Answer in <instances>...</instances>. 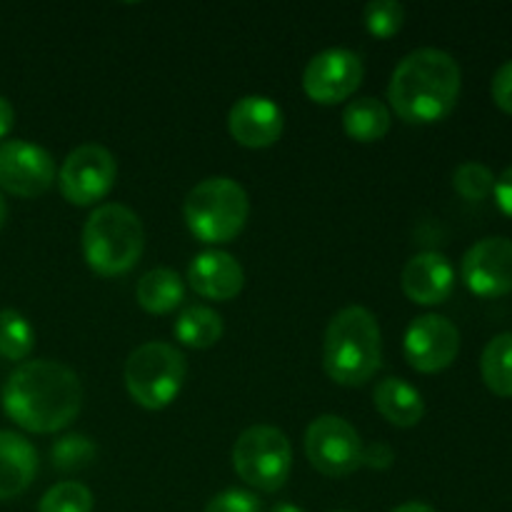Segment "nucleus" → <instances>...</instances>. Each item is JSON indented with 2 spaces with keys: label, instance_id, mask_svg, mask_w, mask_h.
I'll return each mask as SVG.
<instances>
[{
  "label": "nucleus",
  "instance_id": "nucleus-1",
  "mask_svg": "<svg viewBox=\"0 0 512 512\" xmlns=\"http://www.w3.org/2000/svg\"><path fill=\"white\" fill-rule=\"evenodd\" d=\"M0 403L18 428L58 433L80 415L83 385L75 370L58 360H25L5 380Z\"/></svg>",
  "mask_w": 512,
  "mask_h": 512
},
{
  "label": "nucleus",
  "instance_id": "nucleus-2",
  "mask_svg": "<svg viewBox=\"0 0 512 512\" xmlns=\"http://www.w3.org/2000/svg\"><path fill=\"white\" fill-rule=\"evenodd\" d=\"M460 85L463 75L453 55L440 48H418L390 75V108L410 125L440 123L458 105Z\"/></svg>",
  "mask_w": 512,
  "mask_h": 512
},
{
  "label": "nucleus",
  "instance_id": "nucleus-3",
  "mask_svg": "<svg viewBox=\"0 0 512 512\" xmlns=\"http://www.w3.org/2000/svg\"><path fill=\"white\" fill-rule=\"evenodd\" d=\"M383 335L378 318L363 305H348L330 318L323 340V368L345 388L365 385L380 370Z\"/></svg>",
  "mask_w": 512,
  "mask_h": 512
},
{
  "label": "nucleus",
  "instance_id": "nucleus-4",
  "mask_svg": "<svg viewBox=\"0 0 512 512\" xmlns=\"http://www.w3.org/2000/svg\"><path fill=\"white\" fill-rule=\"evenodd\" d=\"M145 250V230L138 215L120 203L98 205L83 225V255L100 278L125 275Z\"/></svg>",
  "mask_w": 512,
  "mask_h": 512
},
{
  "label": "nucleus",
  "instance_id": "nucleus-5",
  "mask_svg": "<svg viewBox=\"0 0 512 512\" xmlns=\"http://www.w3.org/2000/svg\"><path fill=\"white\" fill-rule=\"evenodd\" d=\"M185 225L208 245H223L243 233L250 215V198L238 180L213 175L195 185L183 203Z\"/></svg>",
  "mask_w": 512,
  "mask_h": 512
},
{
  "label": "nucleus",
  "instance_id": "nucleus-6",
  "mask_svg": "<svg viewBox=\"0 0 512 512\" xmlns=\"http://www.w3.org/2000/svg\"><path fill=\"white\" fill-rule=\"evenodd\" d=\"M188 375V360L175 345L143 343L128 355L125 388L145 410H163L180 395Z\"/></svg>",
  "mask_w": 512,
  "mask_h": 512
},
{
  "label": "nucleus",
  "instance_id": "nucleus-7",
  "mask_svg": "<svg viewBox=\"0 0 512 512\" xmlns=\"http://www.w3.org/2000/svg\"><path fill=\"white\" fill-rule=\"evenodd\" d=\"M233 468L238 478L260 493H278L293 470V448L275 425H253L233 445Z\"/></svg>",
  "mask_w": 512,
  "mask_h": 512
},
{
  "label": "nucleus",
  "instance_id": "nucleus-8",
  "mask_svg": "<svg viewBox=\"0 0 512 512\" xmlns=\"http://www.w3.org/2000/svg\"><path fill=\"white\" fill-rule=\"evenodd\" d=\"M118 180V160L105 145L85 143L65 155L58 170L60 195L70 205H95L113 190Z\"/></svg>",
  "mask_w": 512,
  "mask_h": 512
},
{
  "label": "nucleus",
  "instance_id": "nucleus-9",
  "mask_svg": "<svg viewBox=\"0 0 512 512\" xmlns=\"http://www.w3.org/2000/svg\"><path fill=\"white\" fill-rule=\"evenodd\" d=\"M363 440L348 420L320 415L305 430V455L325 478H345L363 465Z\"/></svg>",
  "mask_w": 512,
  "mask_h": 512
},
{
  "label": "nucleus",
  "instance_id": "nucleus-10",
  "mask_svg": "<svg viewBox=\"0 0 512 512\" xmlns=\"http://www.w3.org/2000/svg\"><path fill=\"white\" fill-rule=\"evenodd\" d=\"M363 60L348 48H328L313 55L305 65L303 90L320 105H335L348 100L363 83Z\"/></svg>",
  "mask_w": 512,
  "mask_h": 512
},
{
  "label": "nucleus",
  "instance_id": "nucleus-11",
  "mask_svg": "<svg viewBox=\"0 0 512 512\" xmlns=\"http://www.w3.org/2000/svg\"><path fill=\"white\" fill-rule=\"evenodd\" d=\"M405 360L418 373H440L450 368L460 353V330L445 315H420L405 330Z\"/></svg>",
  "mask_w": 512,
  "mask_h": 512
},
{
  "label": "nucleus",
  "instance_id": "nucleus-12",
  "mask_svg": "<svg viewBox=\"0 0 512 512\" xmlns=\"http://www.w3.org/2000/svg\"><path fill=\"white\" fill-rule=\"evenodd\" d=\"M55 183L53 155L28 140L0 143V188L18 198H40Z\"/></svg>",
  "mask_w": 512,
  "mask_h": 512
},
{
  "label": "nucleus",
  "instance_id": "nucleus-13",
  "mask_svg": "<svg viewBox=\"0 0 512 512\" xmlns=\"http://www.w3.org/2000/svg\"><path fill=\"white\" fill-rule=\"evenodd\" d=\"M460 273L470 293L478 298H503L512 293V240L483 238L470 245Z\"/></svg>",
  "mask_w": 512,
  "mask_h": 512
},
{
  "label": "nucleus",
  "instance_id": "nucleus-14",
  "mask_svg": "<svg viewBox=\"0 0 512 512\" xmlns=\"http://www.w3.org/2000/svg\"><path fill=\"white\" fill-rule=\"evenodd\" d=\"M285 128V115L275 100L265 95H245L235 100L228 113V130L235 143L243 148H270L280 140Z\"/></svg>",
  "mask_w": 512,
  "mask_h": 512
},
{
  "label": "nucleus",
  "instance_id": "nucleus-15",
  "mask_svg": "<svg viewBox=\"0 0 512 512\" xmlns=\"http://www.w3.org/2000/svg\"><path fill=\"white\" fill-rule=\"evenodd\" d=\"M188 283L195 295L215 303H228L238 298L245 285V270L225 250H203L188 268Z\"/></svg>",
  "mask_w": 512,
  "mask_h": 512
},
{
  "label": "nucleus",
  "instance_id": "nucleus-16",
  "mask_svg": "<svg viewBox=\"0 0 512 512\" xmlns=\"http://www.w3.org/2000/svg\"><path fill=\"white\" fill-rule=\"evenodd\" d=\"M400 283L415 305H440L453 293L455 270L443 253L425 250L405 263Z\"/></svg>",
  "mask_w": 512,
  "mask_h": 512
},
{
  "label": "nucleus",
  "instance_id": "nucleus-17",
  "mask_svg": "<svg viewBox=\"0 0 512 512\" xmlns=\"http://www.w3.org/2000/svg\"><path fill=\"white\" fill-rule=\"evenodd\" d=\"M38 473V453L23 435L0 430V500H13L30 488Z\"/></svg>",
  "mask_w": 512,
  "mask_h": 512
},
{
  "label": "nucleus",
  "instance_id": "nucleus-18",
  "mask_svg": "<svg viewBox=\"0 0 512 512\" xmlns=\"http://www.w3.org/2000/svg\"><path fill=\"white\" fill-rule=\"evenodd\" d=\"M375 410L395 428H415L425 415V400L418 388L403 378H385L373 390Z\"/></svg>",
  "mask_w": 512,
  "mask_h": 512
},
{
  "label": "nucleus",
  "instance_id": "nucleus-19",
  "mask_svg": "<svg viewBox=\"0 0 512 512\" xmlns=\"http://www.w3.org/2000/svg\"><path fill=\"white\" fill-rule=\"evenodd\" d=\"M393 113L378 98H355L343 110L345 135L355 143H378L390 133Z\"/></svg>",
  "mask_w": 512,
  "mask_h": 512
},
{
  "label": "nucleus",
  "instance_id": "nucleus-20",
  "mask_svg": "<svg viewBox=\"0 0 512 512\" xmlns=\"http://www.w3.org/2000/svg\"><path fill=\"white\" fill-rule=\"evenodd\" d=\"M135 300L150 315H168L185 300V285L170 268H153L135 285Z\"/></svg>",
  "mask_w": 512,
  "mask_h": 512
},
{
  "label": "nucleus",
  "instance_id": "nucleus-21",
  "mask_svg": "<svg viewBox=\"0 0 512 512\" xmlns=\"http://www.w3.org/2000/svg\"><path fill=\"white\" fill-rule=\"evenodd\" d=\"M173 333L175 340L183 343L185 348H213L223 338V318L208 305H190L178 315Z\"/></svg>",
  "mask_w": 512,
  "mask_h": 512
},
{
  "label": "nucleus",
  "instance_id": "nucleus-22",
  "mask_svg": "<svg viewBox=\"0 0 512 512\" xmlns=\"http://www.w3.org/2000/svg\"><path fill=\"white\" fill-rule=\"evenodd\" d=\"M480 375L488 390L498 398H512V330L500 333L485 345L480 358Z\"/></svg>",
  "mask_w": 512,
  "mask_h": 512
},
{
  "label": "nucleus",
  "instance_id": "nucleus-23",
  "mask_svg": "<svg viewBox=\"0 0 512 512\" xmlns=\"http://www.w3.org/2000/svg\"><path fill=\"white\" fill-rule=\"evenodd\" d=\"M35 348V330L23 313L13 308L0 310V358L25 363Z\"/></svg>",
  "mask_w": 512,
  "mask_h": 512
},
{
  "label": "nucleus",
  "instance_id": "nucleus-24",
  "mask_svg": "<svg viewBox=\"0 0 512 512\" xmlns=\"http://www.w3.org/2000/svg\"><path fill=\"white\" fill-rule=\"evenodd\" d=\"M50 458H53V468H58L60 473H75V470H83L95 463V458H98V445L88 435L70 433L55 440L53 450H50Z\"/></svg>",
  "mask_w": 512,
  "mask_h": 512
},
{
  "label": "nucleus",
  "instance_id": "nucleus-25",
  "mask_svg": "<svg viewBox=\"0 0 512 512\" xmlns=\"http://www.w3.org/2000/svg\"><path fill=\"white\" fill-rule=\"evenodd\" d=\"M38 512H93V493L88 485L65 480L40 498Z\"/></svg>",
  "mask_w": 512,
  "mask_h": 512
},
{
  "label": "nucleus",
  "instance_id": "nucleus-26",
  "mask_svg": "<svg viewBox=\"0 0 512 512\" xmlns=\"http://www.w3.org/2000/svg\"><path fill=\"white\" fill-rule=\"evenodd\" d=\"M453 188L460 198L470 200V203H480L495 190V175L488 165L468 160V163L455 168Z\"/></svg>",
  "mask_w": 512,
  "mask_h": 512
},
{
  "label": "nucleus",
  "instance_id": "nucleus-27",
  "mask_svg": "<svg viewBox=\"0 0 512 512\" xmlns=\"http://www.w3.org/2000/svg\"><path fill=\"white\" fill-rule=\"evenodd\" d=\"M363 20L373 38H393L403 28L405 8L398 0H373V3L365 5Z\"/></svg>",
  "mask_w": 512,
  "mask_h": 512
},
{
  "label": "nucleus",
  "instance_id": "nucleus-28",
  "mask_svg": "<svg viewBox=\"0 0 512 512\" xmlns=\"http://www.w3.org/2000/svg\"><path fill=\"white\" fill-rule=\"evenodd\" d=\"M203 512H263V505L255 498L253 493L240 488L223 490L220 495H215Z\"/></svg>",
  "mask_w": 512,
  "mask_h": 512
},
{
  "label": "nucleus",
  "instance_id": "nucleus-29",
  "mask_svg": "<svg viewBox=\"0 0 512 512\" xmlns=\"http://www.w3.org/2000/svg\"><path fill=\"white\" fill-rule=\"evenodd\" d=\"M495 105L503 110L505 115H512V60H505L493 75V85H490Z\"/></svg>",
  "mask_w": 512,
  "mask_h": 512
},
{
  "label": "nucleus",
  "instance_id": "nucleus-30",
  "mask_svg": "<svg viewBox=\"0 0 512 512\" xmlns=\"http://www.w3.org/2000/svg\"><path fill=\"white\" fill-rule=\"evenodd\" d=\"M395 463V450L385 443H373L363 448V465L373 470H388Z\"/></svg>",
  "mask_w": 512,
  "mask_h": 512
},
{
  "label": "nucleus",
  "instance_id": "nucleus-31",
  "mask_svg": "<svg viewBox=\"0 0 512 512\" xmlns=\"http://www.w3.org/2000/svg\"><path fill=\"white\" fill-rule=\"evenodd\" d=\"M493 193H495V203H498V208L503 210L508 218H512V165L503 170L500 178H495Z\"/></svg>",
  "mask_w": 512,
  "mask_h": 512
},
{
  "label": "nucleus",
  "instance_id": "nucleus-32",
  "mask_svg": "<svg viewBox=\"0 0 512 512\" xmlns=\"http://www.w3.org/2000/svg\"><path fill=\"white\" fill-rule=\"evenodd\" d=\"M15 123V108L10 105V100L5 95H0V140L13 130Z\"/></svg>",
  "mask_w": 512,
  "mask_h": 512
},
{
  "label": "nucleus",
  "instance_id": "nucleus-33",
  "mask_svg": "<svg viewBox=\"0 0 512 512\" xmlns=\"http://www.w3.org/2000/svg\"><path fill=\"white\" fill-rule=\"evenodd\" d=\"M390 512H438V510H435L433 505L418 503V500H413V503H403V505H398V508H393Z\"/></svg>",
  "mask_w": 512,
  "mask_h": 512
},
{
  "label": "nucleus",
  "instance_id": "nucleus-34",
  "mask_svg": "<svg viewBox=\"0 0 512 512\" xmlns=\"http://www.w3.org/2000/svg\"><path fill=\"white\" fill-rule=\"evenodd\" d=\"M270 512H305L303 508H298V505H290V503H278Z\"/></svg>",
  "mask_w": 512,
  "mask_h": 512
},
{
  "label": "nucleus",
  "instance_id": "nucleus-35",
  "mask_svg": "<svg viewBox=\"0 0 512 512\" xmlns=\"http://www.w3.org/2000/svg\"><path fill=\"white\" fill-rule=\"evenodd\" d=\"M5 215H8V205H5L3 193H0V228H3V223H5Z\"/></svg>",
  "mask_w": 512,
  "mask_h": 512
},
{
  "label": "nucleus",
  "instance_id": "nucleus-36",
  "mask_svg": "<svg viewBox=\"0 0 512 512\" xmlns=\"http://www.w3.org/2000/svg\"><path fill=\"white\" fill-rule=\"evenodd\" d=\"M335 512H350V510H335Z\"/></svg>",
  "mask_w": 512,
  "mask_h": 512
}]
</instances>
